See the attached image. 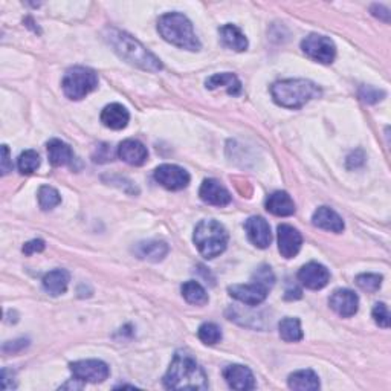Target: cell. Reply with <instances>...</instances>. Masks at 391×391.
<instances>
[{"label": "cell", "mask_w": 391, "mask_h": 391, "mask_svg": "<svg viewBox=\"0 0 391 391\" xmlns=\"http://www.w3.org/2000/svg\"><path fill=\"white\" fill-rule=\"evenodd\" d=\"M330 307L342 318L353 316L359 309L358 295L350 289H338L332 293L329 300Z\"/></svg>", "instance_id": "5bb4252c"}, {"label": "cell", "mask_w": 391, "mask_h": 391, "mask_svg": "<svg viewBox=\"0 0 391 391\" xmlns=\"http://www.w3.org/2000/svg\"><path fill=\"white\" fill-rule=\"evenodd\" d=\"M118 156L125 164L133 167H141L147 162L148 151L147 147L138 139H125L118 147Z\"/></svg>", "instance_id": "e0dca14e"}, {"label": "cell", "mask_w": 391, "mask_h": 391, "mask_svg": "<svg viewBox=\"0 0 391 391\" xmlns=\"http://www.w3.org/2000/svg\"><path fill=\"white\" fill-rule=\"evenodd\" d=\"M182 297L187 300V302L194 306H205L208 302V293L194 280H190L182 284Z\"/></svg>", "instance_id": "4316f807"}, {"label": "cell", "mask_w": 391, "mask_h": 391, "mask_svg": "<svg viewBox=\"0 0 391 391\" xmlns=\"http://www.w3.org/2000/svg\"><path fill=\"white\" fill-rule=\"evenodd\" d=\"M155 181L167 190L179 191L188 187L190 174L179 165L164 164L155 170Z\"/></svg>", "instance_id": "9c48e42d"}, {"label": "cell", "mask_w": 391, "mask_h": 391, "mask_svg": "<svg viewBox=\"0 0 391 391\" xmlns=\"http://www.w3.org/2000/svg\"><path fill=\"white\" fill-rule=\"evenodd\" d=\"M158 31L165 42L178 46L181 49H201V42L196 37L193 23L181 13H169L161 15L158 20Z\"/></svg>", "instance_id": "277c9868"}, {"label": "cell", "mask_w": 391, "mask_h": 391, "mask_svg": "<svg viewBox=\"0 0 391 391\" xmlns=\"http://www.w3.org/2000/svg\"><path fill=\"white\" fill-rule=\"evenodd\" d=\"M194 243L205 259H215L225 252L228 245V233L217 220H202L194 229Z\"/></svg>", "instance_id": "5b68a950"}, {"label": "cell", "mask_w": 391, "mask_h": 391, "mask_svg": "<svg viewBox=\"0 0 391 391\" xmlns=\"http://www.w3.org/2000/svg\"><path fill=\"white\" fill-rule=\"evenodd\" d=\"M133 252L141 260L156 263L167 257V254H169V245H167L165 242H159V240L141 242L135 246Z\"/></svg>", "instance_id": "44dd1931"}, {"label": "cell", "mask_w": 391, "mask_h": 391, "mask_svg": "<svg viewBox=\"0 0 391 391\" xmlns=\"http://www.w3.org/2000/svg\"><path fill=\"white\" fill-rule=\"evenodd\" d=\"M47 158L54 167L69 165L74 161V153L66 142L60 139H51L47 142Z\"/></svg>", "instance_id": "d4e9b609"}, {"label": "cell", "mask_w": 391, "mask_h": 391, "mask_svg": "<svg viewBox=\"0 0 391 391\" xmlns=\"http://www.w3.org/2000/svg\"><path fill=\"white\" fill-rule=\"evenodd\" d=\"M69 367L72 374H74V379L78 382H92V384H98V382H105L110 374L109 365L100 361V359L77 361L72 362Z\"/></svg>", "instance_id": "ba28073f"}, {"label": "cell", "mask_w": 391, "mask_h": 391, "mask_svg": "<svg viewBox=\"0 0 391 391\" xmlns=\"http://www.w3.org/2000/svg\"><path fill=\"white\" fill-rule=\"evenodd\" d=\"M373 318L374 323L379 327H384V329H388L390 327V312L384 302H378V305L373 307Z\"/></svg>", "instance_id": "e575fe53"}, {"label": "cell", "mask_w": 391, "mask_h": 391, "mask_svg": "<svg viewBox=\"0 0 391 391\" xmlns=\"http://www.w3.org/2000/svg\"><path fill=\"white\" fill-rule=\"evenodd\" d=\"M302 237L297 228L291 225L278 227V251L284 259H293L301 250Z\"/></svg>", "instance_id": "7c38bea8"}, {"label": "cell", "mask_w": 391, "mask_h": 391, "mask_svg": "<svg viewBox=\"0 0 391 391\" xmlns=\"http://www.w3.org/2000/svg\"><path fill=\"white\" fill-rule=\"evenodd\" d=\"M252 282H259V283L265 284L266 287H269V289H270V287H273L274 283H275V277H274V273H273V270H270L269 266L263 265V266H260L254 273Z\"/></svg>", "instance_id": "836d02e7"}, {"label": "cell", "mask_w": 391, "mask_h": 391, "mask_svg": "<svg viewBox=\"0 0 391 391\" xmlns=\"http://www.w3.org/2000/svg\"><path fill=\"white\" fill-rule=\"evenodd\" d=\"M45 242L42 240V238H34V240H31L28 243L23 245V254H26V255H33L36 252H42L45 250Z\"/></svg>", "instance_id": "d590c367"}, {"label": "cell", "mask_w": 391, "mask_h": 391, "mask_svg": "<svg viewBox=\"0 0 391 391\" xmlns=\"http://www.w3.org/2000/svg\"><path fill=\"white\" fill-rule=\"evenodd\" d=\"M359 97H361V100L367 102V105H374V102H378L385 97V92L378 91L376 87L373 86H362L361 91H359Z\"/></svg>", "instance_id": "d6a6232c"}, {"label": "cell", "mask_w": 391, "mask_h": 391, "mask_svg": "<svg viewBox=\"0 0 391 391\" xmlns=\"http://www.w3.org/2000/svg\"><path fill=\"white\" fill-rule=\"evenodd\" d=\"M223 378H225L227 384L238 391L254 390L255 388V379L252 371L245 365H228L223 370Z\"/></svg>", "instance_id": "9a60e30c"}, {"label": "cell", "mask_w": 391, "mask_h": 391, "mask_svg": "<svg viewBox=\"0 0 391 391\" xmlns=\"http://www.w3.org/2000/svg\"><path fill=\"white\" fill-rule=\"evenodd\" d=\"M70 282V275L65 269H55L47 273L43 277V289L52 295V297H59V295L65 293Z\"/></svg>", "instance_id": "7402d4cb"}, {"label": "cell", "mask_w": 391, "mask_h": 391, "mask_svg": "<svg viewBox=\"0 0 391 391\" xmlns=\"http://www.w3.org/2000/svg\"><path fill=\"white\" fill-rule=\"evenodd\" d=\"M298 280L301 284L310 291H320L330 282L329 269L323 266L321 263L310 261L302 266L298 273Z\"/></svg>", "instance_id": "8fae6325"}, {"label": "cell", "mask_w": 391, "mask_h": 391, "mask_svg": "<svg viewBox=\"0 0 391 391\" xmlns=\"http://www.w3.org/2000/svg\"><path fill=\"white\" fill-rule=\"evenodd\" d=\"M287 385L292 390L314 391L320 388V378L312 370H300L292 373L287 379Z\"/></svg>", "instance_id": "484cf974"}, {"label": "cell", "mask_w": 391, "mask_h": 391, "mask_svg": "<svg viewBox=\"0 0 391 391\" xmlns=\"http://www.w3.org/2000/svg\"><path fill=\"white\" fill-rule=\"evenodd\" d=\"M266 210L278 217H289L295 214L297 208H295L292 197L286 191H275L266 199Z\"/></svg>", "instance_id": "ffe728a7"}, {"label": "cell", "mask_w": 391, "mask_h": 391, "mask_svg": "<svg viewBox=\"0 0 391 391\" xmlns=\"http://www.w3.org/2000/svg\"><path fill=\"white\" fill-rule=\"evenodd\" d=\"M206 87L210 91L219 89V87H223L227 89V92L233 97H237V95L242 93V83L234 74L231 72H223V74H215L213 77H210L206 79Z\"/></svg>", "instance_id": "cb8c5ba5"}, {"label": "cell", "mask_w": 391, "mask_h": 391, "mask_svg": "<svg viewBox=\"0 0 391 391\" xmlns=\"http://www.w3.org/2000/svg\"><path fill=\"white\" fill-rule=\"evenodd\" d=\"M61 204V196L57 190L49 185H43L38 190V205L43 211L54 210Z\"/></svg>", "instance_id": "f1b7e54d"}, {"label": "cell", "mask_w": 391, "mask_h": 391, "mask_svg": "<svg viewBox=\"0 0 391 391\" xmlns=\"http://www.w3.org/2000/svg\"><path fill=\"white\" fill-rule=\"evenodd\" d=\"M197 337L206 346H214L220 342L222 339V330L217 324L214 323H204L197 330Z\"/></svg>", "instance_id": "f546056e"}, {"label": "cell", "mask_w": 391, "mask_h": 391, "mask_svg": "<svg viewBox=\"0 0 391 391\" xmlns=\"http://www.w3.org/2000/svg\"><path fill=\"white\" fill-rule=\"evenodd\" d=\"M245 229L250 240L260 250H266L270 242H273V234H270L269 223L263 217H259V215H254V217H250L246 220Z\"/></svg>", "instance_id": "4fadbf2b"}, {"label": "cell", "mask_w": 391, "mask_h": 391, "mask_svg": "<svg viewBox=\"0 0 391 391\" xmlns=\"http://www.w3.org/2000/svg\"><path fill=\"white\" fill-rule=\"evenodd\" d=\"M13 170V162L10 161V150L6 146H2V174H8Z\"/></svg>", "instance_id": "8d00e7d4"}, {"label": "cell", "mask_w": 391, "mask_h": 391, "mask_svg": "<svg viewBox=\"0 0 391 391\" xmlns=\"http://www.w3.org/2000/svg\"><path fill=\"white\" fill-rule=\"evenodd\" d=\"M17 167L22 174H33L40 167V156L34 150H26L19 156Z\"/></svg>", "instance_id": "4dcf8cb0"}, {"label": "cell", "mask_w": 391, "mask_h": 391, "mask_svg": "<svg viewBox=\"0 0 391 391\" xmlns=\"http://www.w3.org/2000/svg\"><path fill=\"white\" fill-rule=\"evenodd\" d=\"M278 329H280L282 339L286 342H298L302 339L301 323L298 318H284L278 325Z\"/></svg>", "instance_id": "83f0119b"}, {"label": "cell", "mask_w": 391, "mask_h": 391, "mask_svg": "<svg viewBox=\"0 0 391 391\" xmlns=\"http://www.w3.org/2000/svg\"><path fill=\"white\" fill-rule=\"evenodd\" d=\"M371 13H373L374 17H379L381 20H384L385 23L390 22V13H388L387 8H384L382 5H373Z\"/></svg>", "instance_id": "74e56055"}, {"label": "cell", "mask_w": 391, "mask_h": 391, "mask_svg": "<svg viewBox=\"0 0 391 391\" xmlns=\"http://www.w3.org/2000/svg\"><path fill=\"white\" fill-rule=\"evenodd\" d=\"M356 284L367 292H376L382 284V275L379 274H361L356 277Z\"/></svg>", "instance_id": "1f68e13d"}, {"label": "cell", "mask_w": 391, "mask_h": 391, "mask_svg": "<svg viewBox=\"0 0 391 391\" xmlns=\"http://www.w3.org/2000/svg\"><path fill=\"white\" fill-rule=\"evenodd\" d=\"M270 93L278 106L286 109H301L310 100L318 98L321 89L310 79H282L270 87Z\"/></svg>", "instance_id": "3957f363"}, {"label": "cell", "mask_w": 391, "mask_h": 391, "mask_svg": "<svg viewBox=\"0 0 391 391\" xmlns=\"http://www.w3.org/2000/svg\"><path fill=\"white\" fill-rule=\"evenodd\" d=\"M164 385L169 390H206L208 378L196 359L185 353L174 355L169 371L164 376Z\"/></svg>", "instance_id": "6da1fadb"}, {"label": "cell", "mask_w": 391, "mask_h": 391, "mask_svg": "<svg viewBox=\"0 0 391 391\" xmlns=\"http://www.w3.org/2000/svg\"><path fill=\"white\" fill-rule=\"evenodd\" d=\"M301 49L309 59L314 61L323 63V65H330L337 57V46L330 37L310 34L301 42Z\"/></svg>", "instance_id": "52a82bcc"}, {"label": "cell", "mask_w": 391, "mask_h": 391, "mask_svg": "<svg viewBox=\"0 0 391 391\" xmlns=\"http://www.w3.org/2000/svg\"><path fill=\"white\" fill-rule=\"evenodd\" d=\"M219 33H220L222 43L229 47V49H233L236 52H243L248 49V38L245 37V34L236 25H231V23L223 25L219 29Z\"/></svg>", "instance_id": "603a6c76"}, {"label": "cell", "mask_w": 391, "mask_h": 391, "mask_svg": "<svg viewBox=\"0 0 391 391\" xmlns=\"http://www.w3.org/2000/svg\"><path fill=\"white\" fill-rule=\"evenodd\" d=\"M312 223L316 228L332 231V233H342L344 231V220L329 206H320L312 215Z\"/></svg>", "instance_id": "d6986e66"}, {"label": "cell", "mask_w": 391, "mask_h": 391, "mask_svg": "<svg viewBox=\"0 0 391 391\" xmlns=\"http://www.w3.org/2000/svg\"><path fill=\"white\" fill-rule=\"evenodd\" d=\"M63 92H65L69 100L79 101L86 98V95H89L98 87V75L95 74V70L84 68V66H75L70 68L65 78H63Z\"/></svg>", "instance_id": "8992f818"}, {"label": "cell", "mask_w": 391, "mask_h": 391, "mask_svg": "<svg viewBox=\"0 0 391 391\" xmlns=\"http://www.w3.org/2000/svg\"><path fill=\"white\" fill-rule=\"evenodd\" d=\"M269 287L261 284L259 282H254L251 284H234L229 286V295L237 301L243 302L246 306H259L268 297Z\"/></svg>", "instance_id": "30bf717a"}, {"label": "cell", "mask_w": 391, "mask_h": 391, "mask_svg": "<svg viewBox=\"0 0 391 391\" xmlns=\"http://www.w3.org/2000/svg\"><path fill=\"white\" fill-rule=\"evenodd\" d=\"M199 196L202 201L208 205L214 206H227L231 204L229 191L215 179H205L199 190Z\"/></svg>", "instance_id": "2e32d148"}, {"label": "cell", "mask_w": 391, "mask_h": 391, "mask_svg": "<svg viewBox=\"0 0 391 391\" xmlns=\"http://www.w3.org/2000/svg\"><path fill=\"white\" fill-rule=\"evenodd\" d=\"M129 110L123 105H118V102H112L101 112V123L112 130L125 129L127 124H129Z\"/></svg>", "instance_id": "ac0fdd59"}, {"label": "cell", "mask_w": 391, "mask_h": 391, "mask_svg": "<svg viewBox=\"0 0 391 391\" xmlns=\"http://www.w3.org/2000/svg\"><path fill=\"white\" fill-rule=\"evenodd\" d=\"M107 42L114 47V51L130 65L137 66L142 70L158 72L162 69V63L155 54H151L146 46L130 34L123 33V31L110 28L107 29Z\"/></svg>", "instance_id": "7a4b0ae2"}]
</instances>
